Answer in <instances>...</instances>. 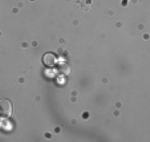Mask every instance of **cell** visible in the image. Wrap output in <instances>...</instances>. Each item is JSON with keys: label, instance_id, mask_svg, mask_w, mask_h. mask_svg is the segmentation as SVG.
<instances>
[{"label": "cell", "instance_id": "cell-3", "mask_svg": "<svg viewBox=\"0 0 150 142\" xmlns=\"http://www.w3.org/2000/svg\"><path fill=\"white\" fill-rule=\"evenodd\" d=\"M56 71H57V74L60 76H68L71 73V68L67 63H60L56 65Z\"/></svg>", "mask_w": 150, "mask_h": 142}, {"label": "cell", "instance_id": "cell-2", "mask_svg": "<svg viewBox=\"0 0 150 142\" xmlns=\"http://www.w3.org/2000/svg\"><path fill=\"white\" fill-rule=\"evenodd\" d=\"M42 64L49 66V68L57 65V56L54 53H52V52H48V53H45L42 56Z\"/></svg>", "mask_w": 150, "mask_h": 142}, {"label": "cell", "instance_id": "cell-1", "mask_svg": "<svg viewBox=\"0 0 150 142\" xmlns=\"http://www.w3.org/2000/svg\"><path fill=\"white\" fill-rule=\"evenodd\" d=\"M0 114L4 117H9L12 114V104L6 98L0 100Z\"/></svg>", "mask_w": 150, "mask_h": 142}]
</instances>
